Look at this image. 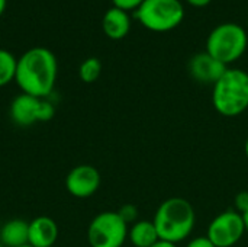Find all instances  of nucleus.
<instances>
[{"label": "nucleus", "instance_id": "obj_1", "mask_svg": "<svg viewBox=\"0 0 248 247\" xmlns=\"http://www.w3.org/2000/svg\"><path fill=\"white\" fill-rule=\"evenodd\" d=\"M57 74L58 63L54 52L33 47L17 58L15 82L22 93L46 99L54 92Z\"/></svg>", "mask_w": 248, "mask_h": 247}, {"label": "nucleus", "instance_id": "obj_2", "mask_svg": "<svg viewBox=\"0 0 248 247\" xmlns=\"http://www.w3.org/2000/svg\"><path fill=\"white\" fill-rule=\"evenodd\" d=\"M153 223L160 240L179 245L192 234L196 224V213L187 199L173 197L160 204Z\"/></svg>", "mask_w": 248, "mask_h": 247}, {"label": "nucleus", "instance_id": "obj_3", "mask_svg": "<svg viewBox=\"0 0 248 247\" xmlns=\"http://www.w3.org/2000/svg\"><path fill=\"white\" fill-rule=\"evenodd\" d=\"M212 105L225 118H235L248 109V73L228 67L212 89Z\"/></svg>", "mask_w": 248, "mask_h": 247}, {"label": "nucleus", "instance_id": "obj_4", "mask_svg": "<svg viewBox=\"0 0 248 247\" xmlns=\"http://www.w3.org/2000/svg\"><path fill=\"white\" fill-rule=\"evenodd\" d=\"M247 47V29L241 25L227 22L215 26L209 32L205 51L228 67L246 54Z\"/></svg>", "mask_w": 248, "mask_h": 247}, {"label": "nucleus", "instance_id": "obj_5", "mask_svg": "<svg viewBox=\"0 0 248 247\" xmlns=\"http://www.w3.org/2000/svg\"><path fill=\"white\" fill-rule=\"evenodd\" d=\"M135 19L148 31L170 32L183 22L185 7L180 0H144Z\"/></svg>", "mask_w": 248, "mask_h": 247}, {"label": "nucleus", "instance_id": "obj_6", "mask_svg": "<svg viewBox=\"0 0 248 247\" xmlns=\"http://www.w3.org/2000/svg\"><path fill=\"white\" fill-rule=\"evenodd\" d=\"M129 226L116 211L97 214L87 227V242L90 247H122L128 240Z\"/></svg>", "mask_w": 248, "mask_h": 247}, {"label": "nucleus", "instance_id": "obj_7", "mask_svg": "<svg viewBox=\"0 0 248 247\" xmlns=\"http://www.w3.org/2000/svg\"><path fill=\"white\" fill-rule=\"evenodd\" d=\"M10 118L20 127H29L36 122H48L55 115V105L49 98H35L26 93L17 95L10 103Z\"/></svg>", "mask_w": 248, "mask_h": 247}, {"label": "nucleus", "instance_id": "obj_8", "mask_svg": "<svg viewBox=\"0 0 248 247\" xmlns=\"http://www.w3.org/2000/svg\"><path fill=\"white\" fill-rule=\"evenodd\" d=\"M243 215L235 210L218 214L208 226L206 237L215 247H234L246 234Z\"/></svg>", "mask_w": 248, "mask_h": 247}, {"label": "nucleus", "instance_id": "obj_9", "mask_svg": "<svg viewBox=\"0 0 248 247\" xmlns=\"http://www.w3.org/2000/svg\"><path fill=\"white\" fill-rule=\"evenodd\" d=\"M100 173L92 165H78L65 176V189L74 198H89L100 188Z\"/></svg>", "mask_w": 248, "mask_h": 247}, {"label": "nucleus", "instance_id": "obj_10", "mask_svg": "<svg viewBox=\"0 0 248 247\" xmlns=\"http://www.w3.org/2000/svg\"><path fill=\"white\" fill-rule=\"evenodd\" d=\"M228 67L221 61L211 57L206 51L195 54L189 61V73L190 76L203 84H215L219 77L225 73Z\"/></svg>", "mask_w": 248, "mask_h": 247}, {"label": "nucleus", "instance_id": "obj_11", "mask_svg": "<svg viewBox=\"0 0 248 247\" xmlns=\"http://www.w3.org/2000/svg\"><path fill=\"white\" fill-rule=\"evenodd\" d=\"M58 226L46 215H41L29 221L28 245L32 247L55 246L58 240Z\"/></svg>", "mask_w": 248, "mask_h": 247}, {"label": "nucleus", "instance_id": "obj_12", "mask_svg": "<svg viewBox=\"0 0 248 247\" xmlns=\"http://www.w3.org/2000/svg\"><path fill=\"white\" fill-rule=\"evenodd\" d=\"M102 28L106 36H109L110 39H122L128 35L131 29V17L128 12L113 6L105 12Z\"/></svg>", "mask_w": 248, "mask_h": 247}, {"label": "nucleus", "instance_id": "obj_13", "mask_svg": "<svg viewBox=\"0 0 248 247\" xmlns=\"http://www.w3.org/2000/svg\"><path fill=\"white\" fill-rule=\"evenodd\" d=\"M29 223L20 218H13L1 224L0 245L3 247H22L28 245Z\"/></svg>", "mask_w": 248, "mask_h": 247}, {"label": "nucleus", "instance_id": "obj_14", "mask_svg": "<svg viewBox=\"0 0 248 247\" xmlns=\"http://www.w3.org/2000/svg\"><path fill=\"white\" fill-rule=\"evenodd\" d=\"M128 240L134 247H151L160 240V237L153 221L138 220L129 227Z\"/></svg>", "mask_w": 248, "mask_h": 247}, {"label": "nucleus", "instance_id": "obj_15", "mask_svg": "<svg viewBox=\"0 0 248 247\" xmlns=\"http://www.w3.org/2000/svg\"><path fill=\"white\" fill-rule=\"evenodd\" d=\"M17 58L7 49L0 48V87L15 80Z\"/></svg>", "mask_w": 248, "mask_h": 247}, {"label": "nucleus", "instance_id": "obj_16", "mask_svg": "<svg viewBox=\"0 0 248 247\" xmlns=\"http://www.w3.org/2000/svg\"><path fill=\"white\" fill-rule=\"evenodd\" d=\"M102 73V63L96 57L86 58L78 67V76L84 83H93L100 77Z\"/></svg>", "mask_w": 248, "mask_h": 247}, {"label": "nucleus", "instance_id": "obj_17", "mask_svg": "<svg viewBox=\"0 0 248 247\" xmlns=\"http://www.w3.org/2000/svg\"><path fill=\"white\" fill-rule=\"evenodd\" d=\"M116 213L121 215V218H122L128 226L138 221V208H137L135 205H132V204H125V205H122Z\"/></svg>", "mask_w": 248, "mask_h": 247}, {"label": "nucleus", "instance_id": "obj_18", "mask_svg": "<svg viewBox=\"0 0 248 247\" xmlns=\"http://www.w3.org/2000/svg\"><path fill=\"white\" fill-rule=\"evenodd\" d=\"M112 3L115 7H119L125 12H129V10L135 12L144 3V0H112Z\"/></svg>", "mask_w": 248, "mask_h": 247}, {"label": "nucleus", "instance_id": "obj_19", "mask_svg": "<svg viewBox=\"0 0 248 247\" xmlns=\"http://www.w3.org/2000/svg\"><path fill=\"white\" fill-rule=\"evenodd\" d=\"M234 205H235V211H238L240 214L246 213L248 210V191H241L235 195L234 199Z\"/></svg>", "mask_w": 248, "mask_h": 247}, {"label": "nucleus", "instance_id": "obj_20", "mask_svg": "<svg viewBox=\"0 0 248 247\" xmlns=\"http://www.w3.org/2000/svg\"><path fill=\"white\" fill-rule=\"evenodd\" d=\"M186 247H215L214 246V243L206 237V236H203V237H195V239H192Z\"/></svg>", "mask_w": 248, "mask_h": 247}, {"label": "nucleus", "instance_id": "obj_21", "mask_svg": "<svg viewBox=\"0 0 248 247\" xmlns=\"http://www.w3.org/2000/svg\"><path fill=\"white\" fill-rule=\"evenodd\" d=\"M193 7H206L212 0H186Z\"/></svg>", "mask_w": 248, "mask_h": 247}, {"label": "nucleus", "instance_id": "obj_22", "mask_svg": "<svg viewBox=\"0 0 248 247\" xmlns=\"http://www.w3.org/2000/svg\"><path fill=\"white\" fill-rule=\"evenodd\" d=\"M151 247H179L174 243H170V242H166V240H158L154 246Z\"/></svg>", "mask_w": 248, "mask_h": 247}, {"label": "nucleus", "instance_id": "obj_23", "mask_svg": "<svg viewBox=\"0 0 248 247\" xmlns=\"http://www.w3.org/2000/svg\"><path fill=\"white\" fill-rule=\"evenodd\" d=\"M243 215V220H244V226H246V231L248 233V210L246 211V213H243L241 214Z\"/></svg>", "mask_w": 248, "mask_h": 247}, {"label": "nucleus", "instance_id": "obj_24", "mask_svg": "<svg viewBox=\"0 0 248 247\" xmlns=\"http://www.w3.org/2000/svg\"><path fill=\"white\" fill-rule=\"evenodd\" d=\"M6 4H7V0H0V16L3 15V12L6 9Z\"/></svg>", "mask_w": 248, "mask_h": 247}, {"label": "nucleus", "instance_id": "obj_25", "mask_svg": "<svg viewBox=\"0 0 248 247\" xmlns=\"http://www.w3.org/2000/svg\"><path fill=\"white\" fill-rule=\"evenodd\" d=\"M244 153H246V157L248 159V137L246 140V144H244Z\"/></svg>", "mask_w": 248, "mask_h": 247}, {"label": "nucleus", "instance_id": "obj_26", "mask_svg": "<svg viewBox=\"0 0 248 247\" xmlns=\"http://www.w3.org/2000/svg\"><path fill=\"white\" fill-rule=\"evenodd\" d=\"M22 247H32V246H29V245H26V246H22Z\"/></svg>", "mask_w": 248, "mask_h": 247}, {"label": "nucleus", "instance_id": "obj_27", "mask_svg": "<svg viewBox=\"0 0 248 247\" xmlns=\"http://www.w3.org/2000/svg\"><path fill=\"white\" fill-rule=\"evenodd\" d=\"M247 32H248V19H247Z\"/></svg>", "mask_w": 248, "mask_h": 247}, {"label": "nucleus", "instance_id": "obj_28", "mask_svg": "<svg viewBox=\"0 0 248 247\" xmlns=\"http://www.w3.org/2000/svg\"><path fill=\"white\" fill-rule=\"evenodd\" d=\"M0 229H1V224H0Z\"/></svg>", "mask_w": 248, "mask_h": 247}, {"label": "nucleus", "instance_id": "obj_29", "mask_svg": "<svg viewBox=\"0 0 248 247\" xmlns=\"http://www.w3.org/2000/svg\"><path fill=\"white\" fill-rule=\"evenodd\" d=\"M0 247H3V246H1V245H0Z\"/></svg>", "mask_w": 248, "mask_h": 247}, {"label": "nucleus", "instance_id": "obj_30", "mask_svg": "<svg viewBox=\"0 0 248 247\" xmlns=\"http://www.w3.org/2000/svg\"><path fill=\"white\" fill-rule=\"evenodd\" d=\"M51 247H55V246H51Z\"/></svg>", "mask_w": 248, "mask_h": 247}]
</instances>
